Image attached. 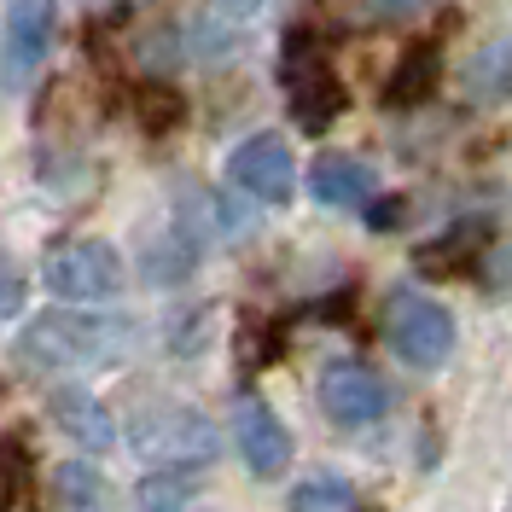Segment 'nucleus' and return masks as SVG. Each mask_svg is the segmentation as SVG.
Listing matches in <instances>:
<instances>
[{"label":"nucleus","mask_w":512,"mask_h":512,"mask_svg":"<svg viewBox=\"0 0 512 512\" xmlns=\"http://www.w3.org/2000/svg\"><path fill=\"white\" fill-rule=\"evenodd\" d=\"M128 344V320L117 315H70V309H53V315H35L24 332H18V361L30 373H88V367H105L117 361Z\"/></svg>","instance_id":"1"},{"label":"nucleus","mask_w":512,"mask_h":512,"mask_svg":"<svg viewBox=\"0 0 512 512\" xmlns=\"http://www.w3.org/2000/svg\"><path fill=\"white\" fill-rule=\"evenodd\" d=\"M41 280L59 303H105L123 291V256L105 239H64L41 256Z\"/></svg>","instance_id":"2"},{"label":"nucleus","mask_w":512,"mask_h":512,"mask_svg":"<svg viewBox=\"0 0 512 512\" xmlns=\"http://www.w3.org/2000/svg\"><path fill=\"white\" fill-rule=\"evenodd\" d=\"M384 338L408 367H443L454 355V315L425 291H390L384 303Z\"/></svg>","instance_id":"3"},{"label":"nucleus","mask_w":512,"mask_h":512,"mask_svg":"<svg viewBox=\"0 0 512 512\" xmlns=\"http://www.w3.org/2000/svg\"><path fill=\"white\" fill-rule=\"evenodd\" d=\"M286 94H291V117L309 128V134H320V128L344 111V88H338L332 64L320 59L303 35L286 47Z\"/></svg>","instance_id":"4"},{"label":"nucleus","mask_w":512,"mask_h":512,"mask_svg":"<svg viewBox=\"0 0 512 512\" xmlns=\"http://www.w3.org/2000/svg\"><path fill=\"white\" fill-rule=\"evenodd\" d=\"M227 175L233 187L256 198V204H286L291 187H297V163H291V146L280 134H251L233 158H227Z\"/></svg>","instance_id":"5"},{"label":"nucleus","mask_w":512,"mask_h":512,"mask_svg":"<svg viewBox=\"0 0 512 512\" xmlns=\"http://www.w3.org/2000/svg\"><path fill=\"white\" fill-rule=\"evenodd\" d=\"M233 443H239V454H245V466H251L256 478H280L291 466V431L262 396H239V408H233Z\"/></svg>","instance_id":"6"},{"label":"nucleus","mask_w":512,"mask_h":512,"mask_svg":"<svg viewBox=\"0 0 512 512\" xmlns=\"http://www.w3.org/2000/svg\"><path fill=\"white\" fill-rule=\"evenodd\" d=\"M384 379L373 373V367H361V361H332L326 373H320V408H326V419H338V425H350V431H361V425H373V419L384 414Z\"/></svg>","instance_id":"7"},{"label":"nucleus","mask_w":512,"mask_h":512,"mask_svg":"<svg viewBox=\"0 0 512 512\" xmlns=\"http://www.w3.org/2000/svg\"><path fill=\"white\" fill-rule=\"evenodd\" d=\"M53 24H59V0H6L0 59L12 76H35V64L53 47Z\"/></svg>","instance_id":"8"},{"label":"nucleus","mask_w":512,"mask_h":512,"mask_svg":"<svg viewBox=\"0 0 512 512\" xmlns=\"http://www.w3.org/2000/svg\"><path fill=\"white\" fill-rule=\"evenodd\" d=\"M134 443L158 460V472H187V466H204L216 454V431H210L204 414L187 408V414L163 419V431H134Z\"/></svg>","instance_id":"9"},{"label":"nucleus","mask_w":512,"mask_h":512,"mask_svg":"<svg viewBox=\"0 0 512 512\" xmlns=\"http://www.w3.org/2000/svg\"><path fill=\"white\" fill-rule=\"evenodd\" d=\"M47 408L59 419V431L70 443H82L88 454H105V448L117 443V425H111V408L99 402L94 390H76V384H59L53 396H47Z\"/></svg>","instance_id":"10"},{"label":"nucleus","mask_w":512,"mask_h":512,"mask_svg":"<svg viewBox=\"0 0 512 512\" xmlns=\"http://www.w3.org/2000/svg\"><path fill=\"white\" fill-rule=\"evenodd\" d=\"M309 192L332 210H361L373 198V169L361 158H344V152H320L309 163Z\"/></svg>","instance_id":"11"},{"label":"nucleus","mask_w":512,"mask_h":512,"mask_svg":"<svg viewBox=\"0 0 512 512\" xmlns=\"http://www.w3.org/2000/svg\"><path fill=\"white\" fill-rule=\"evenodd\" d=\"M466 94L472 99H507L512 94V41L483 47L478 59L466 64Z\"/></svg>","instance_id":"12"},{"label":"nucleus","mask_w":512,"mask_h":512,"mask_svg":"<svg viewBox=\"0 0 512 512\" xmlns=\"http://www.w3.org/2000/svg\"><path fill=\"white\" fill-rule=\"evenodd\" d=\"M291 512H355V489L344 478H303L291 489Z\"/></svg>","instance_id":"13"},{"label":"nucleus","mask_w":512,"mask_h":512,"mask_svg":"<svg viewBox=\"0 0 512 512\" xmlns=\"http://www.w3.org/2000/svg\"><path fill=\"white\" fill-rule=\"evenodd\" d=\"M431 82H437V53H431V47H414V53L402 59V70H396L390 99H396V105H408V99H419Z\"/></svg>","instance_id":"14"},{"label":"nucleus","mask_w":512,"mask_h":512,"mask_svg":"<svg viewBox=\"0 0 512 512\" xmlns=\"http://www.w3.org/2000/svg\"><path fill=\"white\" fill-rule=\"evenodd\" d=\"M18 309H24V280L12 262H0V320H12Z\"/></svg>","instance_id":"15"},{"label":"nucleus","mask_w":512,"mask_h":512,"mask_svg":"<svg viewBox=\"0 0 512 512\" xmlns=\"http://www.w3.org/2000/svg\"><path fill=\"white\" fill-rule=\"evenodd\" d=\"M373 6V18H414L419 6H431V0H367Z\"/></svg>","instance_id":"16"},{"label":"nucleus","mask_w":512,"mask_h":512,"mask_svg":"<svg viewBox=\"0 0 512 512\" xmlns=\"http://www.w3.org/2000/svg\"><path fill=\"white\" fill-rule=\"evenodd\" d=\"M227 12H256V6H268V0H222Z\"/></svg>","instance_id":"17"}]
</instances>
